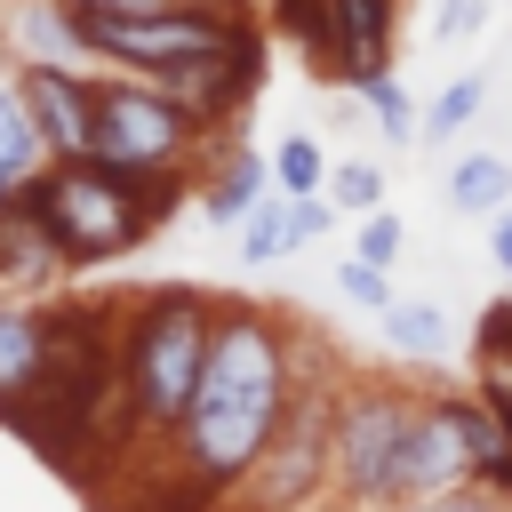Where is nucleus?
I'll list each match as a JSON object with an SVG mask.
<instances>
[{"label": "nucleus", "mask_w": 512, "mask_h": 512, "mask_svg": "<svg viewBox=\"0 0 512 512\" xmlns=\"http://www.w3.org/2000/svg\"><path fill=\"white\" fill-rule=\"evenodd\" d=\"M296 376H304L296 320L256 304V296H216L200 392H192L184 424L168 432V464H176V496L184 504H224L248 480V464L264 456L272 424L288 416Z\"/></svg>", "instance_id": "f257e3e1"}, {"label": "nucleus", "mask_w": 512, "mask_h": 512, "mask_svg": "<svg viewBox=\"0 0 512 512\" xmlns=\"http://www.w3.org/2000/svg\"><path fill=\"white\" fill-rule=\"evenodd\" d=\"M208 328H216V288L160 280V288L120 296V432L168 448V432L184 424L200 392Z\"/></svg>", "instance_id": "f03ea898"}, {"label": "nucleus", "mask_w": 512, "mask_h": 512, "mask_svg": "<svg viewBox=\"0 0 512 512\" xmlns=\"http://www.w3.org/2000/svg\"><path fill=\"white\" fill-rule=\"evenodd\" d=\"M192 168H168V176H128V168H104L96 152H72V160H40L24 176V200L40 208V224L56 232V248L72 256V272H96L128 248H144L176 200H184Z\"/></svg>", "instance_id": "7ed1b4c3"}, {"label": "nucleus", "mask_w": 512, "mask_h": 512, "mask_svg": "<svg viewBox=\"0 0 512 512\" xmlns=\"http://www.w3.org/2000/svg\"><path fill=\"white\" fill-rule=\"evenodd\" d=\"M80 16V40L96 56V72H144V80H176L184 64L216 56L240 40V0H168V8H96V0H72Z\"/></svg>", "instance_id": "20e7f679"}, {"label": "nucleus", "mask_w": 512, "mask_h": 512, "mask_svg": "<svg viewBox=\"0 0 512 512\" xmlns=\"http://www.w3.org/2000/svg\"><path fill=\"white\" fill-rule=\"evenodd\" d=\"M424 416V392L400 376H352L336 384V432H328V496L344 504H400V456Z\"/></svg>", "instance_id": "39448f33"}, {"label": "nucleus", "mask_w": 512, "mask_h": 512, "mask_svg": "<svg viewBox=\"0 0 512 512\" xmlns=\"http://www.w3.org/2000/svg\"><path fill=\"white\" fill-rule=\"evenodd\" d=\"M208 144L200 112L168 88V80H144V72H96V128H88V152L104 168H128V176H168V168H192Z\"/></svg>", "instance_id": "423d86ee"}, {"label": "nucleus", "mask_w": 512, "mask_h": 512, "mask_svg": "<svg viewBox=\"0 0 512 512\" xmlns=\"http://www.w3.org/2000/svg\"><path fill=\"white\" fill-rule=\"evenodd\" d=\"M328 432H336V376L304 368L288 392V416L272 424L248 480L224 496L232 512H312L328 496Z\"/></svg>", "instance_id": "0eeeda50"}, {"label": "nucleus", "mask_w": 512, "mask_h": 512, "mask_svg": "<svg viewBox=\"0 0 512 512\" xmlns=\"http://www.w3.org/2000/svg\"><path fill=\"white\" fill-rule=\"evenodd\" d=\"M16 72V96L48 144V160H72L88 152V128H96V72L88 64H8Z\"/></svg>", "instance_id": "6e6552de"}, {"label": "nucleus", "mask_w": 512, "mask_h": 512, "mask_svg": "<svg viewBox=\"0 0 512 512\" xmlns=\"http://www.w3.org/2000/svg\"><path fill=\"white\" fill-rule=\"evenodd\" d=\"M48 352H56V304L0 288V424H24V408L40 400Z\"/></svg>", "instance_id": "1a4fd4ad"}, {"label": "nucleus", "mask_w": 512, "mask_h": 512, "mask_svg": "<svg viewBox=\"0 0 512 512\" xmlns=\"http://www.w3.org/2000/svg\"><path fill=\"white\" fill-rule=\"evenodd\" d=\"M472 480V440H464V392H424V416L408 432L400 456V504L408 496H440Z\"/></svg>", "instance_id": "9d476101"}, {"label": "nucleus", "mask_w": 512, "mask_h": 512, "mask_svg": "<svg viewBox=\"0 0 512 512\" xmlns=\"http://www.w3.org/2000/svg\"><path fill=\"white\" fill-rule=\"evenodd\" d=\"M64 280H80L72 272V256L56 248V232L40 224V208L24 200V184L0 200V288H16V296H56Z\"/></svg>", "instance_id": "9b49d317"}, {"label": "nucleus", "mask_w": 512, "mask_h": 512, "mask_svg": "<svg viewBox=\"0 0 512 512\" xmlns=\"http://www.w3.org/2000/svg\"><path fill=\"white\" fill-rule=\"evenodd\" d=\"M392 48H400V0H328V80L336 88L392 72Z\"/></svg>", "instance_id": "f8f14e48"}, {"label": "nucleus", "mask_w": 512, "mask_h": 512, "mask_svg": "<svg viewBox=\"0 0 512 512\" xmlns=\"http://www.w3.org/2000/svg\"><path fill=\"white\" fill-rule=\"evenodd\" d=\"M192 168H200L192 200H200V224H208V232H240V216L272 192V160H264L256 144H232V136H216L208 160H192Z\"/></svg>", "instance_id": "ddd939ff"}, {"label": "nucleus", "mask_w": 512, "mask_h": 512, "mask_svg": "<svg viewBox=\"0 0 512 512\" xmlns=\"http://www.w3.org/2000/svg\"><path fill=\"white\" fill-rule=\"evenodd\" d=\"M0 48H8V64H88L96 72L72 0H0Z\"/></svg>", "instance_id": "4468645a"}, {"label": "nucleus", "mask_w": 512, "mask_h": 512, "mask_svg": "<svg viewBox=\"0 0 512 512\" xmlns=\"http://www.w3.org/2000/svg\"><path fill=\"white\" fill-rule=\"evenodd\" d=\"M376 336H384V352L408 360V368H432V360L456 352V328H448V312H440L432 296H392V304L376 312Z\"/></svg>", "instance_id": "2eb2a0df"}, {"label": "nucleus", "mask_w": 512, "mask_h": 512, "mask_svg": "<svg viewBox=\"0 0 512 512\" xmlns=\"http://www.w3.org/2000/svg\"><path fill=\"white\" fill-rule=\"evenodd\" d=\"M512 200V160L504 152H464V160H448V208L456 216H496Z\"/></svg>", "instance_id": "dca6fc26"}, {"label": "nucleus", "mask_w": 512, "mask_h": 512, "mask_svg": "<svg viewBox=\"0 0 512 512\" xmlns=\"http://www.w3.org/2000/svg\"><path fill=\"white\" fill-rule=\"evenodd\" d=\"M40 160H48V144H40V128H32L24 96H16V72H0V200H8Z\"/></svg>", "instance_id": "f3484780"}, {"label": "nucleus", "mask_w": 512, "mask_h": 512, "mask_svg": "<svg viewBox=\"0 0 512 512\" xmlns=\"http://www.w3.org/2000/svg\"><path fill=\"white\" fill-rule=\"evenodd\" d=\"M480 112H488V80H480V72H456V80L416 112V144H448V136H464Z\"/></svg>", "instance_id": "a211bd4d"}, {"label": "nucleus", "mask_w": 512, "mask_h": 512, "mask_svg": "<svg viewBox=\"0 0 512 512\" xmlns=\"http://www.w3.org/2000/svg\"><path fill=\"white\" fill-rule=\"evenodd\" d=\"M344 96H352V104H368V120H376V136H384V144H416V96H408L392 72H368V80H352Z\"/></svg>", "instance_id": "6ab92c4d"}, {"label": "nucleus", "mask_w": 512, "mask_h": 512, "mask_svg": "<svg viewBox=\"0 0 512 512\" xmlns=\"http://www.w3.org/2000/svg\"><path fill=\"white\" fill-rule=\"evenodd\" d=\"M272 32L312 64V80H328V0H272Z\"/></svg>", "instance_id": "aec40b11"}, {"label": "nucleus", "mask_w": 512, "mask_h": 512, "mask_svg": "<svg viewBox=\"0 0 512 512\" xmlns=\"http://www.w3.org/2000/svg\"><path fill=\"white\" fill-rule=\"evenodd\" d=\"M264 160H272V192H328V152H320V136L288 128Z\"/></svg>", "instance_id": "412c9836"}, {"label": "nucleus", "mask_w": 512, "mask_h": 512, "mask_svg": "<svg viewBox=\"0 0 512 512\" xmlns=\"http://www.w3.org/2000/svg\"><path fill=\"white\" fill-rule=\"evenodd\" d=\"M288 256V200L264 192L248 216H240V264H280Z\"/></svg>", "instance_id": "4be33fe9"}, {"label": "nucleus", "mask_w": 512, "mask_h": 512, "mask_svg": "<svg viewBox=\"0 0 512 512\" xmlns=\"http://www.w3.org/2000/svg\"><path fill=\"white\" fill-rule=\"evenodd\" d=\"M328 200H336V216L384 208V168L376 160H328Z\"/></svg>", "instance_id": "5701e85b"}, {"label": "nucleus", "mask_w": 512, "mask_h": 512, "mask_svg": "<svg viewBox=\"0 0 512 512\" xmlns=\"http://www.w3.org/2000/svg\"><path fill=\"white\" fill-rule=\"evenodd\" d=\"M336 296H344L352 312H384L400 288H392V264H368V256H352V264H336Z\"/></svg>", "instance_id": "b1692460"}, {"label": "nucleus", "mask_w": 512, "mask_h": 512, "mask_svg": "<svg viewBox=\"0 0 512 512\" xmlns=\"http://www.w3.org/2000/svg\"><path fill=\"white\" fill-rule=\"evenodd\" d=\"M360 232H352V256H368V264H400V248H408V224L392 216V200L384 208H368V216H352Z\"/></svg>", "instance_id": "393cba45"}, {"label": "nucleus", "mask_w": 512, "mask_h": 512, "mask_svg": "<svg viewBox=\"0 0 512 512\" xmlns=\"http://www.w3.org/2000/svg\"><path fill=\"white\" fill-rule=\"evenodd\" d=\"M488 8H496V0H432V16H424L432 48H464V40L488 24Z\"/></svg>", "instance_id": "a878e982"}, {"label": "nucleus", "mask_w": 512, "mask_h": 512, "mask_svg": "<svg viewBox=\"0 0 512 512\" xmlns=\"http://www.w3.org/2000/svg\"><path fill=\"white\" fill-rule=\"evenodd\" d=\"M384 512H512V496L464 480V488H440V496H408V504H384Z\"/></svg>", "instance_id": "bb28decb"}, {"label": "nucleus", "mask_w": 512, "mask_h": 512, "mask_svg": "<svg viewBox=\"0 0 512 512\" xmlns=\"http://www.w3.org/2000/svg\"><path fill=\"white\" fill-rule=\"evenodd\" d=\"M280 200H288V248H304V240H320L336 224V200L328 192H280Z\"/></svg>", "instance_id": "cd10ccee"}, {"label": "nucleus", "mask_w": 512, "mask_h": 512, "mask_svg": "<svg viewBox=\"0 0 512 512\" xmlns=\"http://www.w3.org/2000/svg\"><path fill=\"white\" fill-rule=\"evenodd\" d=\"M472 352H504V360H512V288H504V296L480 312V328H472Z\"/></svg>", "instance_id": "c85d7f7f"}, {"label": "nucleus", "mask_w": 512, "mask_h": 512, "mask_svg": "<svg viewBox=\"0 0 512 512\" xmlns=\"http://www.w3.org/2000/svg\"><path fill=\"white\" fill-rule=\"evenodd\" d=\"M488 264H496V272H504V288H512V200L488 216Z\"/></svg>", "instance_id": "c756f323"}, {"label": "nucleus", "mask_w": 512, "mask_h": 512, "mask_svg": "<svg viewBox=\"0 0 512 512\" xmlns=\"http://www.w3.org/2000/svg\"><path fill=\"white\" fill-rule=\"evenodd\" d=\"M312 512H376V504H344V496H320Z\"/></svg>", "instance_id": "7c9ffc66"}, {"label": "nucleus", "mask_w": 512, "mask_h": 512, "mask_svg": "<svg viewBox=\"0 0 512 512\" xmlns=\"http://www.w3.org/2000/svg\"><path fill=\"white\" fill-rule=\"evenodd\" d=\"M96 8H168V0H96Z\"/></svg>", "instance_id": "2f4dec72"}]
</instances>
